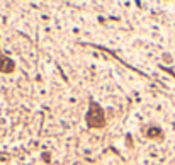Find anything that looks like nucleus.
<instances>
[{
	"label": "nucleus",
	"mask_w": 175,
	"mask_h": 165,
	"mask_svg": "<svg viewBox=\"0 0 175 165\" xmlns=\"http://www.w3.org/2000/svg\"><path fill=\"white\" fill-rule=\"evenodd\" d=\"M87 124L90 128H102L105 124V119H104V112H102L100 106H97L95 102L90 104V109L87 112Z\"/></svg>",
	"instance_id": "obj_1"
},
{
	"label": "nucleus",
	"mask_w": 175,
	"mask_h": 165,
	"mask_svg": "<svg viewBox=\"0 0 175 165\" xmlns=\"http://www.w3.org/2000/svg\"><path fill=\"white\" fill-rule=\"evenodd\" d=\"M0 71H3V73H10V71H14L12 60H9L7 56H3V55H0Z\"/></svg>",
	"instance_id": "obj_2"
},
{
	"label": "nucleus",
	"mask_w": 175,
	"mask_h": 165,
	"mask_svg": "<svg viewBox=\"0 0 175 165\" xmlns=\"http://www.w3.org/2000/svg\"><path fill=\"white\" fill-rule=\"evenodd\" d=\"M146 135L150 136V138H156V136H160L162 133H160V128H150Z\"/></svg>",
	"instance_id": "obj_3"
}]
</instances>
